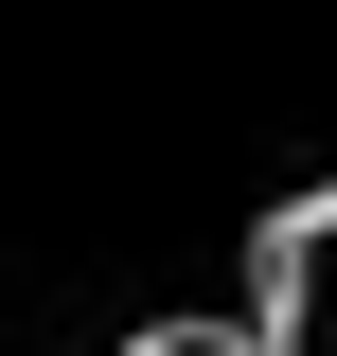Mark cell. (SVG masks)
Instances as JSON below:
<instances>
[{"mask_svg":"<svg viewBox=\"0 0 337 356\" xmlns=\"http://www.w3.org/2000/svg\"><path fill=\"white\" fill-rule=\"evenodd\" d=\"M266 356H337V196L266 232Z\"/></svg>","mask_w":337,"mask_h":356,"instance_id":"cell-1","label":"cell"},{"mask_svg":"<svg viewBox=\"0 0 337 356\" xmlns=\"http://www.w3.org/2000/svg\"><path fill=\"white\" fill-rule=\"evenodd\" d=\"M142 356H266V339H142Z\"/></svg>","mask_w":337,"mask_h":356,"instance_id":"cell-2","label":"cell"}]
</instances>
